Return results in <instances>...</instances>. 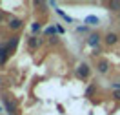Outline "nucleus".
<instances>
[{
  "instance_id": "obj_1",
  "label": "nucleus",
  "mask_w": 120,
  "mask_h": 115,
  "mask_svg": "<svg viewBox=\"0 0 120 115\" xmlns=\"http://www.w3.org/2000/svg\"><path fill=\"white\" fill-rule=\"evenodd\" d=\"M2 102H4L6 110H8L11 115H15V113H16V110H18V104H16V100H15V99H11L9 95H4V97H2Z\"/></svg>"
},
{
  "instance_id": "obj_2",
  "label": "nucleus",
  "mask_w": 120,
  "mask_h": 115,
  "mask_svg": "<svg viewBox=\"0 0 120 115\" xmlns=\"http://www.w3.org/2000/svg\"><path fill=\"white\" fill-rule=\"evenodd\" d=\"M89 75H91V68H89V64L82 62V64H78V66H76V77H78V79L86 80V79H87Z\"/></svg>"
},
{
  "instance_id": "obj_3",
  "label": "nucleus",
  "mask_w": 120,
  "mask_h": 115,
  "mask_svg": "<svg viewBox=\"0 0 120 115\" xmlns=\"http://www.w3.org/2000/svg\"><path fill=\"white\" fill-rule=\"evenodd\" d=\"M109 68H111V62L107 60V59H100L97 64V71L98 73H102V75H105L107 71H109Z\"/></svg>"
},
{
  "instance_id": "obj_4",
  "label": "nucleus",
  "mask_w": 120,
  "mask_h": 115,
  "mask_svg": "<svg viewBox=\"0 0 120 115\" xmlns=\"http://www.w3.org/2000/svg\"><path fill=\"white\" fill-rule=\"evenodd\" d=\"M9 49H8V44H0V66H4L9 59Z\"/></svg>"
},
{
  "instance_id": "obj_5",
  "label": "nucleus",
  "mask_w": 120,
  "mask_h": 115,
  "mask_svg": "<svg viewBox=\"0 0 120 115\" xmlns=\"http://www.w3.org/2000/svg\"><path fill=\"white\" fill-rule=\"evenodd\" d=\"M100 40H102V37H100L98 33H91V35H89V38H87V44H89L91 48L98 49V46H100Z\"/></svg>"
},
{
  "instance_id": "obj_6",
  "label": "nucleus",
  "mask_w": 120,
  "mask_h": 115,
  "mask_svg": "<svg viewBox=\"0 0 120 115\" xmlns=\"http://www.w3.org/2000/svg\"><path fill=\"white\" fill-rule=\"evenodd\" d=\"M22 24H24L22 18H11V20L8 22V28L11 31H16V29H20V28H22Z\"/></svg>"
},
{
  "instance_id": "obj_7",
  "label": "nucleus",
  "mask_w": 120,
  "mask_h": 115,
  "mask_svg": "<svg viewBox=\"0 0 120 115\" xmlns=\"http://www.w3.org/2000/svg\"><path fill=\"white\" fill-rule=\"evenodd\" d=\"M104 42L107 44V46H115V44L118 42V35H116V33H111V31H109V33H107V35L104 37Z\"/></svg>"
},
{
  "instance_id": "obj_8",
  "label": "nucleus",
  "mask_w": 120,
  "mask_h": 115,
  "mask_svg": "<svg viewBox=\"0 0 120 115\" xmlns=\"http://www.w3.org/2000/svg\"><path fill=\"white\" fill-rule=\"evenodd\" d=\"M18 42H20V37L18 35H15V37H11V40L9 42H6L8 44V49H9V53H13L16 49V46H18Z\"/></svg>"
},
{
  "instance_id": "obj_9",
  "label": "nucleus",
  "mask_w": 120,
  "mask_h": 115,
  "mask_svg": "<svg viewBox=\"0 0 120 115\" xmlns=\"http://www.w3.org/2000/svg\"><path fill=\"white\" fill-rule=\"evenodd\" d=\"M40 44H42V40L38 37H29V40H27V46H29V49H37V48H40Z\"/></svg>"
},
{
  "instance_id": "obj_10",
  "label": "nucleus",
  "mask_w": 120,
  "mask_h": 115,
  "mask_svg": "<svg viewBox=\"0 0 120 115\" xmlns=\"http://www.w3.org/2000/svg\"><path fill=\"white\" fill-rule=\"evenodd\" d=\"M107 8L111 9V11H118V13H120V2H118V0H113V2L107 4Z\"/></svg>"
},
{
  "instance_id": "obj_11",
  "label": "nucleus",
  "mask_w": 120,
  "mask_h": 115,
  "mask_svg": "<svg viewBox=\"0 0 120 115\" xmlns=\"http://www.w3.org/2000/svg\"><path fill=\"white\" fill-rule=\"evenodd\" d=\"M11 18H9V15L6 13V11H2L0 9V24H6V22H9Z\"/></svg>"
},
{
  "instance_id": "obj_12",
  "label": "nucleus",
  "mask_w": 120,
  "mask_h": 115,
  "mask_svg": "<svg viewBox=\"0 0 120 115\" xmlns=\"http://www.w3.org/2000/svg\"><path fill=\"white\" fill-rule=\"evenodd\" d=\"M95 91H97V84H91L89 88L86 90V97H91V95H93Z\"/></svg>"
},
{
  "instance_id": "obj_13",
  "label": "nucleus",
  "mask_w": 120,
  "mask_h": 115,
  "mask_svg": "<svg viewBox=\"0 0 120 115\" xmlns=\"http://www.w3.org/2000/svg\"><path fill=\"white\" fill-rule=\"evenodd\" d=\"M31 29H33V33H40V31H42V24L40 22H33Z\"/></svg>"
},
{
  "instance_id": "obj_14",
  "label": "nucleus",
  "mask_w": 120,
  "mask_h": 115,
  "mask_svg": "<svg viewBox=\"0 0 120 115\" xmlns=\"http://www.w3.org/2000/svg\"><path fill=\"white\" fill-rule=\"evenodd\" d=\"M111 97H113V100H120V90H115L111 93Z\"/></svg>"
},
{
  "instance_id": "obj_15",
  "label": "nucleus",
  "mask_w": 120,
  "mask_h": 115,
  "mask_svg": "<svg viewBox=\"0 0 120 115\" xmlns=\"http://www.w3.org/2000/svg\"><path fill=\"white\" fill-rule=\"evenodd\" d=\"M55 31H58V29H56L55 26H51V28H47V29H45V35H55Z\"/></svg>"
},
{
  "instance_id": "obj_16",
  "label": "nucleus",
  "mask_w": 120,
  "mask_h": 115,
  "mask_svg": "<svg viewBox=\"0 0 120 115\" xmlns=\"http://www.w3.org/2000/svg\"><path fill=\"white\" fill-rule=\"evenodd\" d=\"M87 22H91V24H98V18H97V16H87Z\"/></svg>"
},
{
  "instance_id": "obj_17",
  "label": "nucleus",
  "mask_w": 120,
  "mask_h": 115,
  "mask_svg": "<svg viewBox=\"0 0 120 115\" xmlns=\"http://www.w3.org/2000/svg\"><path fill=\"white\" fill-rule=\"evenodd\" d=\"M49 42H51V44H58V38L53 37V38H49Z\"/></svg>"
},
{
  "instance_id": "obj_18",
  "label": "nucleus",
  "mask_w": 120,
  "mask_h": 115,
  "mask_svg": "<svg viewBox=\"0 0 120 115\" xmlns=\"http://www.w3.org/2000/svg\"><path fill=\"white\" fill-rule=\"evenodd\" d=\"M118 18H120V13H118Z\"/></svg>"
},
{
  "instance_id": "obj_19",
  "label": "nucleus",
  "mask_w": 120,
  "mask_h": 115,
  "mask_svg": "<svg viewBox=\"0 0 120 115\" xmlns=\"http://www.w3.org/2000/svg\"><path fill=\"white\" fill-rule=\"evenodd\" d=\"M9 115H11V113H9Z\"/></svg>"
}]
</instances>
